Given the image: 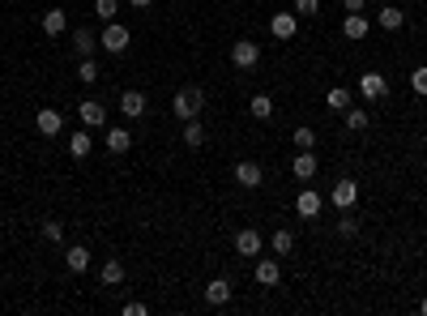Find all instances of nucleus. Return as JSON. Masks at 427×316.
I'll return each mask as SVG.
<instances>
[{
	"label": "nucleus",
	"instance_id": "f257e3e1",
	"mask_svg": "<svg viewBox=\"0 0 427 316\" xmlns=\"http://www.w3.org/2000/svg\"><path fill=\"white\" fill-rule=\"evenodd\" d=\"M201 107H206V90L201 86H184V90H175V99H171V111L180 115V120H197Z\"/></svg>",
	"mask_w": 427,
	"mask_h": 316
},
{
	"label": "nucleus",
	"instance_id": "f03ea898",
	"mask_svg": "<svg viewBox=\"0 0 427 316\" xmlns=\"http://www.w3.org/2000/svg\"><path fill=\"white\" fill-rule=\"evenodd\" d=\"M129 43H133V35H129V26H120V21H107V30L98 35V47H103V52H111V56L129 52Z\"/></svg>",
	"mask_w": 427,
	"mask_h": 316
},
{
	"label": "nucleus",
	"instance_id": "7ed1b4c3",
	"mask_svg": "<svg viewBox=\"0 0 427 316\" xmlns=\"http://www.w3.org/2000/svg\"><path fill=\"white\" fill-rule=\"evenodd\" d=\"M231 64H235V68H257V64H261V47H257L253 39L231 43Z\"/></svg>",
	"mask_w": 427,
	"mask_h": 316
},
{
	"label": "nucleus",
	"instance_id": "20e7f679",
	"mask_svg": "<svg viewBox=\"0 0 427 316\" xmlns=\"http://www.w3.org/2000/svg\"><path fill=\"white\" fill-rule=\"evenodd\" d=\"M269 35L278 39V43L295 39V35H299V13H273V17H269Z\"/></svg>",
	"mask_w": 427,
	"mask_h": 316
},
{
	"label": "nucleus",
	"instance_id": "39448f33",
	"mask_svg": "<svg viewBox=\"0 0 427 316\" xmlns=\"http://www.w3.org/2000/svg\"><path fill=\"white\" fill-rule=\"evenodd\" d=\"M329 201L346 214V210H355V201H359V184L355 180H338L334 184V192H329Z\"/></svg>",
	"mask_w": 427,
	"mask_h": 316
},
{
	"label": "nucleus",
	"instance_id": "423d86ee",
	"mask_svg": "<svg viewBox=\"0 0 427 316\" xmlns=\"http://www.w3.org/2000/svg\"><path fill=\"white\" fill-rule=\"evenodd\" d=\"M35 129H39L43 137H60V129H64V115H60L56 107H43V111L35 115Z\"/></svg>",
	"mask_w": 427,
	"mask_h": 316
},
{
	"label": "nucleus",
	"instance_id": "0eeeda50",
	"mask_svg": "<svg viewBox=\"0 0 427 316\" xmlns=\"http://www.w3.org/2000/svg\"><path fill=\"white\" fill-rule=\"evenodd\" d=\"M261 248H265V239H261V231H253V227H244V231L235 235V252H239V257H261Z\"/></svg>",
	"mask_w": 427,
	"mask_h": 316
},
{
	"label": "nucleus",
	"instance_id": "6e6552de",
	"mask_svg": "<svg viewBox=\"0 0 427 316\" xmlns=\"http://www.w3.org/2000/svg\"><path fill=\"white\" fill-rule=\"evenodd\" d=\"M261 180H265V171H261V162H253V158H244V162H235V184H244V188H261Z\"/></svg>",
	"mask_w": 427,
	"mask_h": 316
},
{
	"label": "nucleus",
	"instance_id": "1a4fd4ad",
	"mask_svg": "<svg viewBox=\"0 0 427 316\" xmlns=\"http://www.w3.org/2000/svg\"><path fill=\"white\" fill-rule=\"evenodd\" d=\"M78 120H82L86 129H103V124H107V107L94 103V99H86V103L78 107Z\"/></svg>",
	"mask_w": 427,
	"mask_h": 316
},
{
	"label": "nucleus",
	"instance_id": "9d476101",
	"mask_svg": "<svg viewBox=\"0 0 427 316\" xmlns=\"http://www.w3.org/2000/svg\"><path fill=\"white\" fill-rule=\"evenodd\" d=\"M359 94H363V99H385L389 82L381 77V73H363V77H359Z\"/></svg>",
	"mask_w": 427,
	"mask_h": 316
},
{
	"label": "nucleus",
	"instance_id": "9b49d317",
	"mask_svg": "<svg viewBox=\"0 0 427 316\" xmlns=\"http://www.w3.org/2000/svg\"><path fill=\"white\" fill-rule=\"evenodd\" d=\"M367 30H372V21H367L363 13H346V17H342V35H346V39L359 43V39H367Z\"/></svg>",
	"mask_w": 427,
	"mask_h": 316
},
{
	"label": "nucleus",
	"instance_id": "f8f14e48",
	"mask_svg": "<svg viewBox=\"0 0 427 316\" xmlns=\"http://www.w3.org/2000/svg\"><path fill=\"white\" fill-rule=\"evenodd\" d=\"M120 111L129 115V120H145V94H141V90H124Z\"/></svg>",
	"mask_w": 427,
	"mask_h": 316
},
{
	"label": "nucleus",
	"instance_id": "ddd939ff",
	"mask_svg": "<svg viewBox=\"0 0 427 316\" xmlns=\"http://www.w3.org/2000/svg\"><path fill=\"white\" fill-rule=\"evenodd\" d=\"M320 192L316 188H304V192H299V197H295V210H299V218H316L320 214Z\"/></svg>",
	"mask_w": 427,
	"mask_h": 316
},
{
	"label": "nucleus",
	"instance_id": "4468645a",
	"mask_svg": "<svg viewBox=\"0 0 427 316\" xmlns=\"http://www.w3.org/2000/svg\"><path fill=\"white\" fill-rule=\"evenodd\" d=\"M64 30H69L64 9H47V13H43V35H47V39H60Z\"/></svg>",
	"mask_w": 427,
	"mask_h": 316
},
{
	"label": "nucleus",
	"instance_id": "2eb2a0df",
	"mask_svg": "<svg viewBox=\"0 0 427 316\" xmlns=\"http://www.w3.org/2000/svg\"><path fill=\"white\" fill-rule=\"evenodd\" d=\"M206 304H210V308L231 304V282H227V278H214V282L206 286Z\"/></svg>",
	"mask_w": 427,
	"mask_h": 316
},
{
	"label": "nucleus",
	"instance_id": "dca6fc26",
	"mask_svg": "<svg viewBox=\"0 0 427 316\" xmlns=\"http://www.w3.org/2000/svg\"><path fill=\"white\" fill-rule=\"evenodd\" d=\"M376 26H381V30H401V26H406V13H401L397 5H385L381 13H376Z\"/></svg>",
	"mask_w": 427,
	"mask_h": 316
},
{
	"label": "nucleus",
	"instance_id": "f3484780",
	"mask_svg": "<svg viewBox=\"0 0 427 316\" xmlns=\"http://www.w3.org/2000/svg\"><path fill=\"white\" fill-rule=\"evenodd\" d=\"M291 171H295V180H312L316 176V154L312 150H299L295 162H291Z\"/></svg>",
	"mask_w": 427,
	"mask_h": 316
},
{
	"label": "nucleus",
	"instance_id": "a211bd4d",
	"mask_svg": "<svg viewBox=\"0 0 427 316\" xmlns=\"http://www.w3.org/2000/svg\"><path fill=\"white\" fill-rule=\"evenodd\" d=\"M257 282H261V286H278V282H282V265L269 261V257L257 261Z\"/></svg>",
	"mask_w": 427,
	"mask_h": 316
},
{
	"label": "nucleus",
	"instance_id": "6ab92c4d",
	"mask_svg": "<svg viewBox=\"0 0 427 316\" xmlns=\"http://www.w3.org/2000/svg\"><path fill=\"white\" fill-rule=\"evenodd\" d=\"M73 47H78V56L86 60L90 52H98V35L90 26H78V35H73Z\"/></svg>",
	"mask_w": 427,
	"mask_h": 316
},
{
	"label": "nucleus",
	"instance_id": "aec40b11",
	"mask_svg": "<svg viewBox=\"0 0 427 316\" xmlns=\"http://www.w3.org/2000/svg\"><path fill=\"white\" fill-rule=\"evenodd\" d=\"M64 265H69L73 274H86V270H90V248H82V244H73V248L64 252Z\"/></svg>",
	"mask_w": 427,
	"mask_h": 316
},
{
	"label": "nucleus",
	"instance_id": "412c9836",
	"mask_svg": "<svg viewBox=\"0 0 427 316\" xmlns=\"http://www.w3.org/2000/svg\"><path fill=\"white\" fill-rule=\"evenodd\" d=\"M129 145H133V133H129V129H107V150H111V154H129Z\"/></svg>",
	"mask_w": 427,
	"mask_h": 316
},
{
	"label": "nucleus",
	"instance_id": "4be33fe9",
	"mask_svg": "<svg viewBox=\"0 0 427 316\" xmlns=\"http://www.w3.org/2000/svg\"><path fill=\"white\" fill-rule=\"evenodd\" d=\"M90 150H94V141H90V133H86V129H78V133L69 137V154H73V158H86Z\"/></svg>",
	"mask_w": 427,
	"mask_h": 316
},
{
	"label": "nucleus",
	"instance_id": "5701e85b",
	"mask_svg": "<svg viewBox=\"0 0 427 316\" xmlns=\"http://www.w3.org/2000/svg\"><path fill=\"white\" fill-rule=\"evenodd\" d=\"M184 145H188V150H201V145H206V129H201V120H184Z\"/></svg>",
	"mask_w": 427,
	"mask_h": 316
},
{
	"label": "nucleus",
	"instance_id": "b1692460",
	"mask_svg": "<svg viewBox=\"0 0 427 316\" xmlns=\"http://www.w3.org/2000/svg\"><path fill=\"white\" fill-rule=\"evenodd\" d=\"M342 120H346V129H350V133H363V129L372 124V115H367L363 107H346V115H342Z\"/></svg>",
	"mask_w": 427,
	"mask_h": 316
},
{
	"label": "nucleus",
	"instance_id": "393cba45",
	"mask_svg": "<svg viewBox=\"0 0 427 316\" xmlns=\"http://www.w3.org/2000/svg\"><path fill=\"white\" fill-rule=\"evenodd\" d=\"M98 282H103V286H120V282H124V265H120V261H107L103 270H98Z\"/></svg>",
	"mask_w": 427,
	"mask_h": 316
},
{
	"label": "nucleus",
	"instance_id": "a878e982",
	"mask_svg": "<svg viewBox=\"0 0 427 316\" xmlns=\"http://www.w3.org/2000/svg\"><path fill=\"white\" fill-rule=\"evenodd\" d=\"M248 115H253V120H269L273 115V99H269V94H257V99L248 103Z\"/></svg>",
	"mask_w": 427,
	"mask_h": 316
},
{
	"label": "nucleus",
	"instance_id": "bb28decb",
	"mask_svg": "<svg viewBox=\"0 0 427 316\" xmlns=\"http://www.w3.org/2000/svg\"><path fill=\"white\" fill-rule=\"evenodd\" d=\"M269 248H273V252H278V257H287V252L295 248V235L278 227V231H273V239H269Z\"/></svg>",
	"mask_w": 427,
	"mask_h": 316
},
{
	"label": "nucleus",
	"instance_id": "cd10ccee",
	"mask_svg": "<svg viewBox=\"0 0 427 316\" xmlns=\"http://www.w3.org/2000/svg\"><path fill=\"white\" fill-rule=\"evenodd\" d=\"M325 103H329L334 111H346V107H350V90H346V86H334L329 94H325Z\"/></svg>",
	"mask_w": 427,
	"mask_h": 316
},
{
	"label": "nucleus",
	"instance_id": "c85d7f7f",
	"mask_svg": "<svg viewBox=\"0 0 427 316\" xmlns=\"http://www.w3.org/2000/svg\"><path fill=\"white\" fill-rule=\"evenodd\" d=\"M78 82H86V86H94V82H98V64H94L90 56L78 64Z\"/></svg>",
	"mask_w": 427,
	"mask_h": 316
},
{
	"label": "nucleus",
	"instance_id": "c756f323",
	"mask_svg": "<svg viewBox=\"0 0 427 316\" xmlns=\"http://www.w3.org/2000/svg\"><path fill=\"white\" fill-rule=\"evenodd\" d=\"M43 239H47V244H60V239H64V227L56 223V218H47V223H43Z\"/></svg>",
	"mask_w": 427,
	"mask_h": 316
},
{
	"label": "nucleus",
	"instance_id": "7c9ffc66",
	"mask_svg": "<svg viewBox=\"0 0 427 316\" xmlns=\"http://www.w3.org/2000/svg\"><path fill=\"white\" fill-rule=\"evenodd\" d=\"M410 90H415V94H423V99H427V64L410 73Z\"/></svg>",
	"mask_w": 427,
	"mask_h": 316
},
{
	"label": "nucleus",
	"instance_id": "2f4dec72",
	"mask_svg": "<svg viewBox=\"0 0 427 316\" xmlns=\"http://www.w3.org/2000/svg\"><path fill=\"white\" fill-rule=\"evenodd\" d=\"M116 9H120V0H94V13L103 17V21H111V17H116Z\"/></svg>",
	"mask_w": 427,
	"mask_h": 316
},
{
	"label": "nucleus",
	"instance_id": "473e14b6",
	"mask_svg": "<svg viewBox=\"0 0 427 316\" xmlns=\"http://www.w3.org/2000/svg\"><path fill=\"white\" fill-rule=\"evenodd\" d=\"M295 13L299 17H316L320 13V0H295Z\"/></svg>",
	"mask_w": 427,
	"mask_h": 316
},
{
	"label": "nucleus",
	"instance_id": "72a5a7b5",
	"mask_svg": "<svg viewBox=\"0 0 427 316\" xmlns=\"http://www.w3.org/2000/svg\"><path fill=\"white\" fill-rule=\"evenodd\" d=\"M295 145H299V150H312V145H316V133H312V129H295Z\"/></svg>",
	"mask_w": 427,
	"mask_h": 316
},
{
	"label": "nucleus",
	"instance_id": "f704fd0d",
	"mask_svg": "<svg viewBox=\"0 0 427 316\" xmlns=\"http://www.w3.org/2000/svg\"><path fill=\"white\" fill-rule=\"evenodd\" d=\"M338 231H342V235H355V231H359V218H350V210H346V218L338 223Z\"/></svg>",
	"mask_w": 427,
	"mask_h": 316
},
{
	"label": "nucleus",
	"instance_id": "c9c22d12",
	"mask_svg": "<svg viewBox=\"0 0 427 316\" xmlns=\"http://www.w3.org/2000/svg\"><path fill=\"white\" fill-rule=\"evenodd\" d=\"M124 316H145V304L133 299V304H124Z\"/></svg>",
	"mask_w": 427,
	"mask_h": 316
},
{
	"label": "nucleus",
	"instance_id": "e433bc0d",
	"mask_svg": "<svg viewBox=\"0 0 427 316\" xmlns=\"http://www.w3.org/2000/svg\"><path fill=\"white\" fill-rule=\"evenodd\" d=\"M363 5H367V0H342V9H346V13H363Z\"/></svg>",
	"mask_w": 427,
	"mask_h": 316
},
{
	"label": "nucleus",
	"instance_id": "4c0bfd02",
	"mask_svg": "<svg viewBox=\"0 0 427 316\" xmlns=\"http://www.w3.org/2000/svg\"><path fill=\"white\" fill-rule=\"evenodd\" d=\"M129 5H133V9H149V5H154V0H129Z\"/></svg>",
	"mask_w": 427,
	"mask_h": 316
},
{
	"label": "nucleus",
	"instance_id": "58836bf2",
	"mask_svg": "<svg viewBox=\"0 0 427 316\" xmlns=\"http://www.w3.org/2000/svg\"><path fill=\"white\" fill-rule=\"evenodd\" d=\"M419 312H423V316H427V295H423V299H419Z\"/></svg>",
	"mask_w": 427,
	"mask_h": 316
}]
</instances>
